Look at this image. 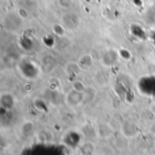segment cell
<instances>
[{
    "instance_id": "cell-1",
    "label": "cell",
    "mask_w": 155,
    "mask_h": 155,
    "mask_svg": "<svg viewBox=\"0 0 155 155\" xmlns=\"http://www.w3.org/2000/svg\"><path fill=\"white\" fill-rule=\"evenodd\" d=\"M23 25V18L19 14L9 13L3 19V26L5 30L14 33L17 32Z\"/></svg>"
},
{
    "instance_id": "cell-2",
    "label": "cell",
    "mask_w": 155,
    "mask_h": 155,
    "mask_svg": "<svg viewBox=\"0 0 155 155\" xmlns=\"http://www.w3.org/2000/svg\"><path fill=\"white\" fill-rule=\"evenodd\" d=\"M61 24L62 26L65 28V30L68 31H74L77 29L80 25V17L76 13L69 12L63 15L61 18Z\"/></svg>"
},
{
    "instance_id": "cell-3",
    "label": "cell",
    "mask_w": 155,
    "mask_h": 155,
    "mask_svg": "<svg viewBox=\"0 0 155 155\" xmlns=\"http://www.w3.org/2000/svg\"><path fill=\"white\" fill-rule=\"evenodd\" d=\"M85 100V92H78L71 89L65 95V102L69 107H76Z\"/></svg>"
},
{
    "instance_id": "cell-4",
    "label": "cell",
    "mask_w": 155,
    "mask_h": 155,
    "mask_svg": "<svg viewBox=\"0 0 155 155\" xmlns=\"http://www.w3.org/2000/svg\"><path fill=\"white\" fill-rule=\"evenodd\" d=\"M101 61H103V64L105 67H111L114 66L118 61V54L114 50H108L107 51H105L101 59Z\"/></svg>"
},
{
    "instance_id": "cell-5",
    "label": "cell",
    "mask_w": 155,
    "mask_h": 155,
    "mask_svg": "<svg viewBox=\"0 0 155 155\" xmlns=\"http://www.w3.org/2000/svg\"><path fill=\"white\" fill-rule=\"evenodd\" d=\"M71 89H74V90L78 91V92H86L87 87L82 80H75L72 83V88Z\"/></svg>"
}]
</instances>
